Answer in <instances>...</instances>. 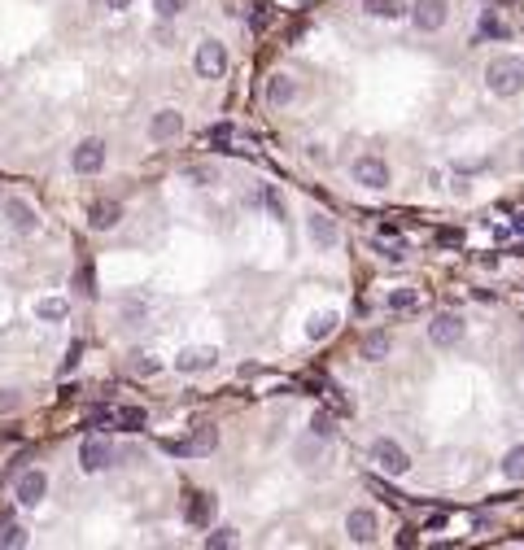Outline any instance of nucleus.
<instances>
[{
    "label": "nucleus",
    "mask_w": 524,
    "mask_h": 550,
    "mask_svg": "<svg viewBox=\"0 0 524 550\" xmlns=\"http://www.w3.org/2000/svg\"><path fill=\"white\" fill-rule=\"evenodd\" d=\"M0 546H9V550L27 546V533H22V529H5V533H0Z\"/></svg>",
    "instance_id": "33"
},
{
    "label": "nucleus",
    "mask_w": 524,
    "mask_h": 550,
    "mask_svg": "<svg viewBox=\"0 0 524 550\" xmlns=\"http://www.w3.org/2000/svg\"><path fill=\"white\" fill-rule=\"evenodd\" d=\"M214 515H219V498H214V493H192V498H188V524H197V529H210Z\"/></svg>",
    "instance_id": "13"
},
{
    "label": "nucleus",
    "mask_w": 524,
    "mask_h": 550,
    "mask_svg": "<svg viewBox=\"0 0 524 550\" xmlns=\"http://www.w3.org/2000/svg\"><path fill=\"white\" fill-rule=\"evenodd\" d=\"M228 546H236V533H232V529H214V533H206V550H228Z\"/></svg>",
    "instance_id": "29"
},
{
    "label": "nucleus",
    "mask_w": 524,
    "mask_h": 550,
    "mask_svg": "<svg viewBox=\"0 0 524 550\" xmlns=\"http://www.w3.org/2000/svg\"><path fill=\"white\" fill-rule=\"evenodd\" d=\"M166 455H180V459H197V445L192 441H162Z\"/></svg>",
    "instance_id": "31"
},
{
    "label": "nucleus",
    "mask_w": 524,
    "mask_h": 550,
    "mask_svg": "<svg viewBox=\"0 0 524 550\" xmlns=\"http://www.w3.org/2000/svg\"><path fill=\"white\" fill-rule=\"evenodd\" d=\"M105 5H110V9H127V5H132V0H105Z\"/></svg>",
    "instance_id": "38"
},
{
    "label": "nucleus",
    "mask_w": 524,
    "mask_h": 550,
    "mask_svg": "<svg viewBox=\"0 0 524 550\" xmlns=\"http://www.w3.org/2000/svg\"><path fill=\"white\" fill-rule=\"evenodd\" d=\"M485 83H489L494 96H516V92H524V57H498V62H489Z\"/></svg>",
    "instance_id": "1"
},
{
    "label": "nucleus",
    "mask_w": 524,
    "mask_h": 550,
    "mask_svg": "<svg viewBox=\"0 0 524 550\" xmlns=\"http://www.w3.org/2000/svg\"><path fill=\"white\" fill-rule=\"evenodd\" d=\"M429 341H433L437 349H450V345H459V341H463V319H459L455 310H441V315L429 323Z\"/></svg>",
    "instance_id": "4"
},
{
    "label": "nucleus",
    "mask_w": 524,
    "mask_h": 550,
    "mask_svg": "<svg viewBox=\"0 0 524 550\" xmlns=\"http://www.w3.org/2000/svg\"><path fill=\"white\" fill-rule=\"evenodd\" d=\"M310 433H315L319 441H328V437L337 433V423H332V415H328V411H319V415L310 419Z\"/></svg>",
    "instance_id": "28"
},
{
    "label": "nucleus",
    "mask_w": 524,
    "mask_h": 550,
    "mask_svg": "<svg viewBox=\"0 0 524 550\" xmlns=\"http://www.w3.org/2000/svg\"><path fill=\"white\" fill-rule=\"evenodd\" d=\"M415 306H419V293H415V288H397V293H389V310L407 315V310H415Z\"/></svg>",
    "instance_id": "23"
},
{
    "label": "nucleus",
    "mask_w": 524,
    "mask_h": 550,
    "mask_svg": "<svg viewBox=\"0 0 524 550\" xmlns=\"http://www.w3.org/2000/svg\"><path fill=\"white\" fill-rule=\"evenodd\" d=\"M371 459H376V467L385 472V476H407L411 472V455L393 437H380L376 445H371Z\"/></svg>",
    "instance_id": "3"
},
{
    "label": "nucleus",
    "mask_w": 524,
    "mask_h": 550,
    "mask_svg": "<svg viewBox=\"0 0 524 550\" xmlns=\"http://www.w3.org/2000/svg\"><path fill=\"white\" fill-rule=\"evenodd\" d=\"M293 96H297V83L289 79V74H271V79H267V105H289L293 101Z\"/></svg>",
    "instance_id": "16"
},
{
    "label": "nucleus",
    "mask_w": 524,
    "mask_h": 550,
    "mask_svg": "<svg viewBox=\"0 0 524 550\" xmlns=\"http://www.w3.org/2000/svg\"><path fill=\"white\" fill-rule=\"evenodd\" d=\"M35 315H40L44 323H57V319L70 315V306L62 302V297H44V302H35Z\"/></svg>",
    "instance_id": "20"
},
{
    "label": "nucleus",
    "mask_w": 524,
    "mask_h": 550,
    "mask_svg": "<svg viewBox=\"0 0 524 550\" xmlns=\"http://www.w3.org/2000/svg\"><path fill=\"white\" fill-rule=\"evenodd\" d=\"M88 223H92L96 232H110V228H118V223H122V206H118V201H96L92 214H88Z\"/></svg>",
    "instance_id": "15"
},
{
    "label": "nucleus",
    "mask_w": 524,
    "mask_h": 550,
    "mask_svg": "<svg viewBox=\"0 0 524 550\" xmlns=\"http://www.w3.org/2000/svg\"><path fill=\"white\" fill-rule=\"evenodd\" d=\"M184 5H188V0H153V9H158V18H162V22L180 18V13H184Z\"/></svg>",
    "instance_id": "30"
},
{
    "label": "nucleus",
    "mask_w": 524,
    "mask_h": 550,
    "mask_svg": "<svg viewBox=\"0 0 524 550\" xmlns=\"http://www.w3.org/2000/svg\"><path fill=\"white\" fill-rule=\"evenodd\" d=\"M459 240H463V236H459L455 228H441V232H437V245H459Z\"/></svg>",
    "instance_id": "35"
},
{
    "label": "nucleus",
    "mask_w": 524,
    "mask_h": 550,
    "mask_svg": "<svg viewBox=\"0 0 524 550\" xmlns=\"http://www.w3.org/2000/svg\"><path fill=\"white\" fill-rule=\"evenodd\" d=\"M446 18H450V5H446V0H415V9H411V22L419 31H441Z\"/></svg>",
    "instance_id": "6"
},
{
    "label": "nucleus",
    "mask_w": 524,
    "mask_h": 550,
    "mask_svg": "<svg viewBox=\"0 0 524 550\" xmlns=\"http://www.w3.org/2000/svg\"><path fill=\"white\" fill-rule=\"evenodd\" d=\"M206 144L210 148H228L232 144V127H228V122H214V127L206 131Z\"/></svg>",
    "instance_id": "27"
},
{
    "label": "nucleus",
    "mask_w": 524,
    "mask_h": 550,
    "mask_svg": "<svg viewBox=\"0 0 524 550\" xmlns=\"http://www.w3.org/2000/svg\"><path fill=\"white\" fill-rule=\"evenodd\" d=\"M192 70L202 74V79H223V74H228V48L219 40H202L197 44V57H192Z\"/></svg>",
    "instance_id": "2"
},
{
    "label": "nucleus",
    "mask_w": 524,
    "mask_h": 550,
    "mask_svg": "<svg viewBox=\"0 0 524 550\" xmlns=\"http://www.w3.org/2000/svg\"><path fill=\"white\" fill-rule=\"evenodd\" d=\"M180 131H184V114H180V110H158L153 122H149V136H153L158 144L180 140Z\"/></svg>",
    "instance_id": "12"
},
{
    "label": "nucleus",
    "mask_w": 524,
    "mask_h": 550,
    "mask_svg": "<svg viewBox=\"0 0 524 550\" xmlns=\"http://www.w3.org/2000/svg\"><path fill=\"white\" fill-rule=\"evenodd\" d=\"M144 406H118L114 411V423H122V428H144Z\"/></svg>",
    "instance_id": "24"
},
{
    "label": "nucleus",
    "mask_w": 524,
    "mask_h": 550,
    "mask_svg": "<svg viewBox=\"0 0 524 550\" xmlns=\"http://www.w3.org/2000/svg\"><path fill=\"white\" fill-rule=\"evenodd\" d=\"M389 349H393V337H389L385 328H376V332H367V337H363V358H367V363L389 358Z\"/></svg>",
    "instance_id": "18"
},
{
    "label": "nucleus",
    "mask_w": 524,
    "mask_h": 550,
    "mask_svg": "<svg viewBox=\"0 0 524 550\" xmlns=\"http://www.w3.org/2000/svg\"><path fill=\"white\" fill-rule=\"evenodd\" d=\"M503 476L507 481H524V445H511L503 455Z\"/></svg>",
    "instance_id": "21"
},
{
    "label": "nucleus",
    "mask_w": 524,
    "mask_h": 550,
    "mask_svg": "<svg viewBox=\"0 0 524 550\" xmlns=\"http://www.w3.org/2000/svg\"><path fill=\"white\" fill-rule=\"evenodd\" d=\"M376 511H367V507H354L345 515V533H349V542H359V546H371L376 542Z\"/></svg>",
    "instance_id": "7"
},
{
    "label": "nucleus",
    "mask_w": 524,
    "mask_h": 550,
    "mask_svg": "<svg viewBox=\"0 0 524 550\" xmlns=\"http://www.w3.org/2000/svg\"><path fill=\"white\" fill-rule=\"evenodd\" d=\"M262 201H267V210L276 214V218H284V201H280V192H276V188H267V192H262Z\"/></svg>",
    "instance_id": "34"
},
{
    "label": "nucleus",
    "mask_w": 524,
    "mask_h": 550,
    "mask_svg": "<svg viewBox=\"0 0 524 550\" xmlns=\"http://www.w3.org/2000/svg\"><path fill=\"white\" fill-rule=\"evenodd\" d=\"M158 367H162L158 358H136V363H132V376H144V380H149V376H158Z\"/></svg>",
    "instance_id": "32"
},
{
    "label": "nucleus",
    "mask_w": 524,
    "mask_h": 550,
    "mask_svg": "<svg viewBox=\"0 0 524 550\" xmlns=\"http://www.w3.org/2000/svg\"><path fill=\"white\" fill-rule=\"evenodd\" d=\"M516 232H520V236H524V214H516Z\"/></svg>",
    "instance_id": "39"
},
{
    "label": "nucleus",
    "mask_w": 524,
    "mask_h": 550,
    "mask_svg": "<svg viewBox=\"0 0 524 550\" xmlns=\"http://www.w3.org/2000/svg\"><path fill=\"white\" fill-rule=\"evenodd\" d=\"M13 493H18V503H22V507H40V503H44V493H48V476H44L40 467L22 472L18 485H13Z\"/></svg>",
    "instance_id": "8"
},
{
    "label": "nucleus",
    "mask_w": 524,
    "mask_h": 550,
    "mask_svg": "<svg viewBox=\"0 0 524 550\" xmlns=\"http://www.w3.org/2000/svg\"><path fill=\"white\" fill-rule=\"evenodd\" d=\"M397 546H415V529H402V533H397Z\"/></svg>",
    "instance_id": "37"
},
{
    "label": "nucleus",
    "mask_w": 524,
    "mask_h": 550,
    "mask_svg": "<svg viewBox=\"0 0 524 550\" xmlns=\"http://www.w3.org/2000/svg\"><path fill=\"white\" fill-rule=\"evenodd\" d=\"M70 166L79 170V175H96V170H105V140H83L79 148L70 153Z\"/></svg>",
    "instance_id": "5"
},
{
    "label": "nucleus",
    "mask_w": 524,
    "mask_h": 550,
    "mask_svg": "<svg viewBox=\"0 0 524 550\" xmlns=\"http://www.w3.org/2000/svg\"><path fill=\"white\" fill-rule=\"evenodd\" d=\"M477 35H481V40H507L511 31H507V22H503V18L485 13V18H481V27H477Z\"/></svg>",
    "instance_id": "22"
},
{
    "label": "nucleus",
    "mask_w": 524,
    "mask_h": 550,
    "mask_svg": "<svg viewBox=\"0 0 524 550\" xmlns=\"http://www.w3.org/2000/svg\"><path fill=\"white\" fill-rule=\"evenodd\" d=\"M5 214H9V223H13V228H18L22 236L40 228V214H35L27 201H22V197H9V201H5Z\"/></svg>",
    "instance_id": "14"
},
{
    "label": "nucleus",
    "mask_w": 524,
    "mask_h": 550,
    "mask_svg": "<svg viewBox=\"0 0 524 550\" xmlns=\"http://www.w3.org/2000/svg\"><path fill=\"white\" fill-rule=\"evenodd\" d=\"M363 9L371 18H402V5H397V0H363Z\"/></svg>",
    "instance_id": "25"
},
{
    "label": "nucleus",
    "mask_w": 524,
    "mask_h": 550,
    "mask_svg": "<svg viewBox=\"0 0 524 550\" xmlns=\"http://www.w3.org/2000/svg\"><path fill=\"white\" fill-rule=\"evenodd\" d=\"M9 411H18V397L13 393H0V415H9Z\"/></svg>",
    "instance_id": "36"
},
{
    "label": "nucleus",
    "mask_w": 524,
    "mask_h": 550,
    "mask_svg": "<svg viewBox=\"0 0 524 550\" xmlns=\"http://www.w3.org/2000/svg\"><path fill=\"white\" fill-rule=\"evenodd\" d=\"M354 180H359L363 188H389V166H385V158L363 153V158L354 162Z\"/></svg>",
    "instance_id": "9"
},
{
    "label": "nucleus",
    "mask_w": 524,
    "mask_h": 550,
    "mask_svg": "<svg viewBox=\"0 0 524 550\" xmlns=\"http://www.w3.org/2000/svg\"><path fill=\"white\" fill-rule=\"evenodd\" d=\"M219 363V349L214 345H192V349H180L175 354V367L188 371V376H197V371H210Z\"/></svg>",
    "instance_id": "10"
},
{
    "label": "nucleus",
    "mask_w": 524,
    "mask_h": 550,
    "mask_svg": "<svg viewBox=\"0 0 524 550\" xmlns=\"http://www.w3.org/2000/svg\"><path fill=\"white\" fill-rule=\"evenodd\" d=\"M192 445H197V455H210V450L219 445V428L202 423V428H197V437H192Z\"/></svg>",
    "instance_id": "26"
},
{
    "label": "nucleus",
    "mask_w": 524,
    "mask_h": 550,
    "mask_svg": "<svg viewBox=\"0 0 524 550\" xmlns=\"http://www.w3.org/2000/svg\"><path fill=\"white\" fill-rule=\"evenodd\" d=\"M310 240H315L319 249H332V245L341 240V232H337V223H332L328 214H310Z\"/></svg>",
    "instance_id": "17"
},
{
    "label": "nucleus",
    "mask_w": 524,
    "mask_h": 550,
    "mask_svg": "<svg viewBox=\"0 0 524 550\" xmlns=\"http://www.w3.org/2000/svg\"><path fill=\"white\" fill-rule=\"evenodd\" d=\"M337 310H319V315H310V323H306V337L310 341H328L332 332H337Z\"/></svg>",
    "instance_id": "19"
},
{
    "label": "nucleus",
    "mask_w": 524,
    "mask_h": 550,
    "mask_svg": "<svg viewBox=\"0 0 524 550\" xmlns=\"http://www.w3.org/2000/svg\"><path fill=\"white\" fill-rule=\"evenodd\" d=\"M110 459H114V450H110V441H101V437H88V441L79 445V467H83V472H105Z\"/></svg>",
    "instance_id": "11"
}]
</instances>
